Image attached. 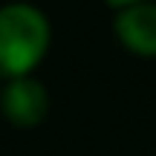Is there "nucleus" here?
<instances>
[{
  "instance_id": "1",
  "label": "nucleus",
  "mask_w": 156,
  "mask_h": 156,
  "mask_svg": "<svg viewBox=\"0 0 156 156\" xmlns=\"http://www.w3.org/2000/svg\"><path fill=\"white\" fill-rule=\"evenodd\" d=\"M52 44L49 17L32 3L0 6V78L32 75Z\"/></svg>"
},
{
  "instance_id": "2",
  "label": "nucleus",
  "mask_w": 156,
  "mask_h": 156,
  "mask_svg": "<svg viewBox=\"0 0 156 156\" xmlns=\"http://www.w3.org/2000/svg\"><path fill=\"white\" fill-rule=\"evenodd\" d=\"M0 113L15 127H38L49 113V93L32 75L9 78L0 87Z\"/></svg>"
},
{
  "instance_id": "3",
  "label": "nucleus",
  "mask_w": 156,
  "mask_h": 156,
  "mask_svg": "<svg viewBox=\"0 0 156 156\" xmlns=\"http://www.w3.org/2000/svg\"><path fill=\"white\" fill-rule=\"evenodd\" d=\"M113 35L127 52L139 58H156V3L139 0L124 9H116Z\"/></svg>"
},
{
  "instance_id": "4",
  "label": "nucleus",
  "mask_w": 156,
  "mask_h": 156,
  "mask_svg": "<svg viewBox=\"0 0 156 156\" xmlns=\"http://www.w3.org/2000/svg\"><path fill=\"white\" fill-rule=\"evenodd\" d=\"M107 6H113V9H124V6H130V3H139V0H104Z\"/></svg>"
}]
</instances>
